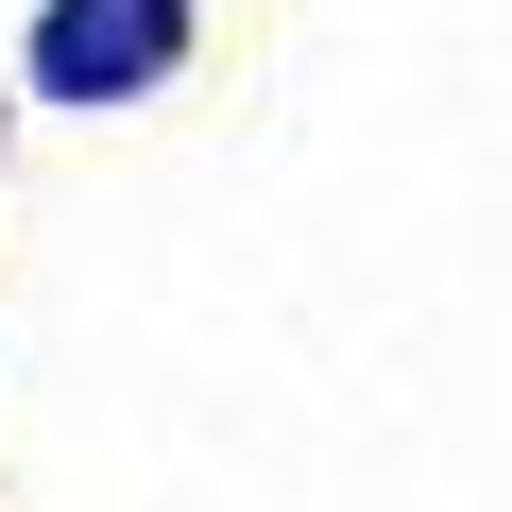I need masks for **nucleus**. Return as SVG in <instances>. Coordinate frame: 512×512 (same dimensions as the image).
I'll use <instances>...</instances> for the list:
<instances>
[{
  "label": "nucleus",
  "mask_w": 512,
  "mask_h": 512,
  "mask_svg": "<svg viewBox=\"0 0 512 512\" xmlns=\"http://www.w3.org/2000/svg\"><path fill=\"white\" fill-rule=\"evenodd\" d=\"M171 52H188V0H52L35 18V86L52 103H137Z\"/></svg>",
  "instance_id": "nucleus-1"
}]
</instances>
